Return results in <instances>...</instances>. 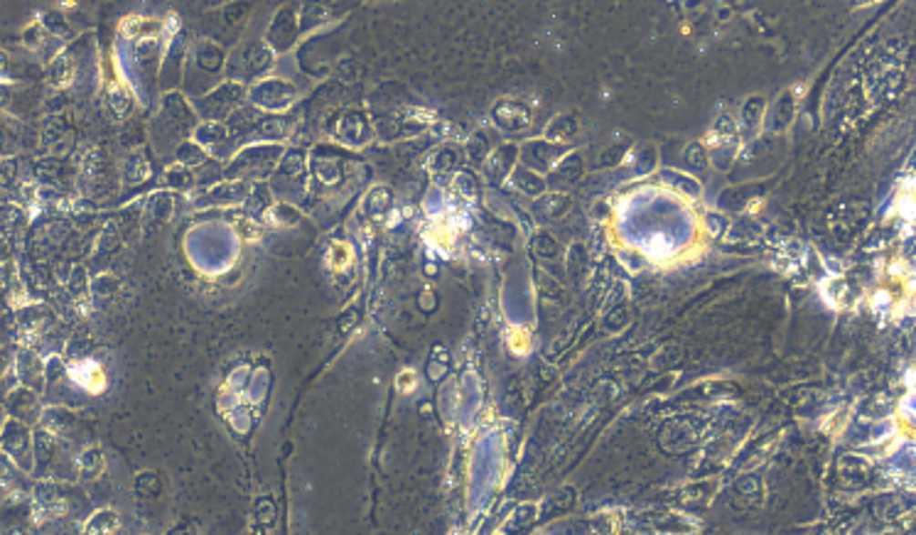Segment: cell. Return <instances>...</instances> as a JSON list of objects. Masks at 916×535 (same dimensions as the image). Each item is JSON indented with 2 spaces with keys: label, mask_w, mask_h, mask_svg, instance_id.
I'll return each instance as SVG.
<instances>
[{
  "label": "cell",
  "mask_w": 916,
  "mask_h": 535,
  "mask_svg": "<svg viewBox=\"0 0 916 535\" xmlns=\"http://www.w3.org/2000/svg\"><path fill=\"white\" fill-rule=\"evenodd\" d=\"M116 530H118V519L111 511L98 513L97 519L91 520V526H88V535H113Z\"/></svg>",
  "instance_id": "obj_1"
}]
</instances>
